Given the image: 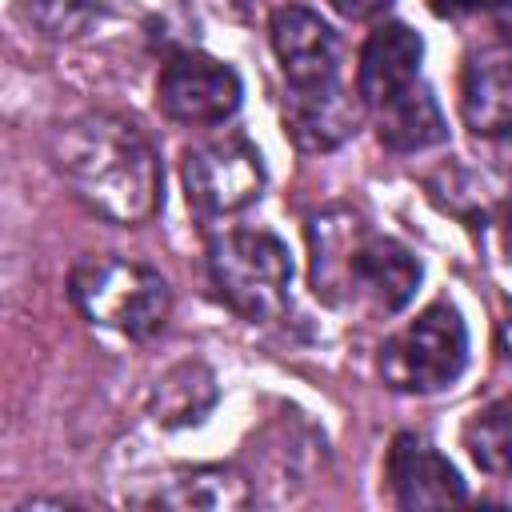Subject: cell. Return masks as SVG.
I'll return each instance as SVG.
<instances>
[{"label":"cell","instance_id":"cell-1","mask_svg":"<svg viewBox=\"0 0 512 512\" xmlns=\"http://www.w3.org/2000/svg\"><path fill=\"white\" fill-rule=\"evenodd\" d=\"M52 160L64 184L104 220L144 224L160 208V160L124 116L84 112L60 124Z\"/></svg>","mask_w":512,"mask_h":512},{"label":"cell","instance_id":"cell-9","mask_svg":"<svg viewBox=\"0 0 512 512\" xmlns=\"http://www.w3.org/2000/svg\"><path fill=\"white\" fill-rule=\"evenodd\" d=\"M388 480H392V492H396L400 508H448V504H460L468 496L456 468L432 444L416 440L412 432L392 440Z\"/></svg>","mask_w":512,"mask_h":512},{"label":"cell","instance_id":"cell-8","mask_svg":"<svg viewBox=\"0 0 512 512\" xmlns=\"http://www.w3.org/2000/svg\"><path fill=\"white\" fill-rule=\"evenodd\" d=\"M272 52L288 76L292 88H316L336 80V32L308 8L300 4H284L272 12Z\"/></svg>","mask_w":512,"mask_h":512},{"label":"cell","instance_id":"cell-18","mask_svg":"<svg viewBox=\"0 0 512 512\" xmlns=\"http://www.w3.org/2000/svg\"><path fill=\"white\" fill-rule=\"evenodd\" d=\"M504 4H512V0H428V8L436 16H472V12H492Z\"/></svg>","mask_w":512,"mask_h":512},{"label":"cell","instance_id":"cell-17","mask_svg":"<svg viewBox=\"0 0 512 512\" xmlns=\"http://www.w3.org/2000/svg\"><path fill=\"white\" fill-rule=\"evenodd\" d=\"M108 0H20V16L28 28L64 40V36H80L88 24H96L104 16Z\"/></svg>","mask_w":512,"mask_h":512},{"label":"cell","instance_id":"cell-13","mask_svg":"<svg viewBox=\"0 0 512 512\" xmlns=\"http://www.w3.org/2000/svg\"><path fill=\"white\" fill-rule=\"evenodd\" d=\"M376 132L388 148L396 152H416L428 144H440L448 136L444 128V112L436 104V96L416 80L404 92H396L392 100H384L376 108Z\"/></svg>","mask_w":512,"mask_h":512},{"label":"cell","instance_id":"cell-10","mask_svg":"<svg viewBox=\"0 0 512 512\" xmlns=\"http://www.w3.org/2000/svg\"><path fill=\"white\" fill-rule=\"evenodd\" d=\"M420 36L404 24H380L364 48H360V76H356V92L364 96V104L380 108L384 100H392L396 92H404L408 84H416L420 72Z\"/></svg>","mask_w":512,"mask_h":512},{"label":"cell","instance_id":"cell-19","mask_svg":"<svg viewBox=\"0 0 512 512\" xmlns=\"http://www.w3.org/2000/svg\"><path fill=\"white\" fill-rule=\"evenodd\" d=\"M392 0H332V8L340 12V16H348V20H368V16H376V12H384Z\"/></svg>","mask_w":512,"mask_h":512},{"label":"cell","instance_id":"cell-11","mask_svg":"<svg viewBox=\"0 0 512 512\" xmlns=\"http://www.w3.org/2000/svg\"><path fill=\"white\" fill-rule=\"evenodd\" d=\"M460 112L480 136L512 132V48H488L464 64Z\"/></svg>","mask_w":512,"mask_h":512},{"label":"cell","instance_id":"cell-7","mask_svg":"<svg viewBox=\"0 0 512 512\" xmlns=\"http://www.w3.org/2000/svg\"><path fill=\"white\" fill-rule=\"evenodd\" d=\"M156 100L180 124H220L240 104V76L204 52H180L160 68Z\"/></svg>","mask_w":512,"mask_h":512},{"label":"cell","instance_id":"cell-20","mask_svg":"<svg viewBox=\"0 0 512 512\" xmlns=\"http://www.w3.org/2000/svg\"><path fill=\"white\" fill-rule=\"evenodd\" d=\"M504 232H508V244H512V204L504 208Z\"/></svg>","mask_w":512,"mask_h":512},{"label":"cell","instance_id":"cell-15","mask_svg":"<svg viewBox=\"0 0 512 512\" xmlns=\"http://www.w3.org/2000/svg\"><path fill=\"white\" fill-rule=\"evenodd\" d=\"M216 404V376L204 364H180L152 388V416L160 424H196Z\"/></svg>","mask_w":512,"mask_h":512},{"label":"cell","instance_id":"cell-16","mask_svg":"<svg viewBox=\"0 0 512 512\" xmlns=\"http://www.w3.org/2000/svg\"><path fill=\"white\" fill-rule=\"evenodd\" d=\"M464 448L484 472L512 476V396L480 408L464 424Z\"/></svg>","mask_w":512,"mask_h":512},{"label":"cell","instance_id":"cell-14","mask_svg":"<svg viewBox=\"0 0 512 512\" xmlns=\"http://www.w3.org/2000/svg\"><path fill=\"white\" fill-rule=\"evenodd\" d=\"M144 504L180 508V512H228L248 504V484L232 468H196L164 480Z\"/></svg>","mask_w":512,"mask_h":512},{"label":"cell","instance_id":"cell-2","mask_svg":"<svg viewBox=\"0 0 512 512\" xmlns=\"http://www.w3.org/2000/svg\"><path fill=\"white\" fill-rule=\"evenodd\" d=\"M312 244V284L336 308H352L364 316H392L400 312L416 284L420 264L416 256L392 240L372 232L348 208H332L308 224Z\"/></svg>","mask_w":512,"mask_h":512},{"label":"cell","instance_id":"cell-3","mask_svg":"<svg viewBox=\"0 0 512 512\" xmlns=\"http://www.w3.org/2000/svg\"><path fill=\"white\" fill-rule=\"evenodd\" d=\"M72 304L100 328L124 336H148L168 316V284L148 264L124 256H88L68 276Z\"/></svg>","mask_w":512,"mask_h":512},{"label":"cell","instance_id":"cell-5","mask_svg":"<svg viewBox=\"0 0 512 512\" xmlns=\"http://www.w3.org/2000/svg\"><path fill=\"white\" fill-rule=\"evenodd\" d=\"M468 364V328L456 308L432 304L380 348V376L396 392L448 388Z\"/></svg>","mask_w":512,"mask_h":512},{"label":"cell","instance_id":"cell-4","mask_svg":"<svg viewBox=\"0 0 512 512\" xmlns=\"http://www.w3.org/2000/svg\"><path fill=\"white\" fill-rule=\"evenodd\" d=\"M216 292L248 320H272L288 300L292 260L288 248L260 228L228 232L208 252Z\"/></svg>","mask_w":512,"mask_h":512},{"label":"cell","instance_id":"cell-12","mask_svg":"<svg viewBox=\"0 0 512 512\" xmlns=\"http://www.w3.org/2000/svg\"><path fill=\"white\" fill-rule=\"evenodd\" d=\"M284 120L300 148L320 152V148L340 144L356 128V100H348V92L336 80L316 84V88H292Z\"/></svg>","mask_w":512,"mask_h":512},{"label":"cell","instance_id":"cell-6","mask_svg":"<svg viewBox=\"0 0 512 512\" xmlns=\"http://www.w3.org/2000/svg\"><path fill=\"white\" fill-rule=\"evenodd\" d=\"M184 188L188 200L208 212L224 216L252 204L264 188L260 152L244 136H216L184 152Z\"/></svg>","mask_w":512,"mask_h":512}]
</instances>
